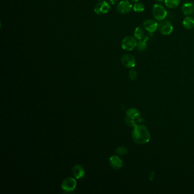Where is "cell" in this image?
Masks as SVG:
<instances>
[{"label": "cell", "mask_w": 194, "mask_h": 194, "mask_svg": "<svg viewBox=\"0 0 194 194\" xmlns=\"http://www.w3.org/2000/svg\"><path fill=\"white\" fill-rule=\"evenodd\" d=\"M132 138L137 144L143 145L150 141V134L146 126L143 125H136L132 131Z\"/></svg>", "instance_id": "cell-1"}, {"label": "cell", "mask_w": 194, "mask_h": 194, "mask_svg": "<svg viewBox=\"0 0 194 194\" xmlns=\"http://www.w3.org/2000/svg\"><path fill=\"white\" fill-rule=\"evenodd\" d=\"M152 12L153 17L158 21L164 20L167 15V11L165 7L160 4H155L153 7Z\"/></svg>", "instance_id": "cell-2"}, {"label": "cell", "mask_w": 194, "mask_h": 194, "mask_svg": "<svg viewBox=\"0 0 194 194\" xmlns=\"http://www.w3.org/2000/svg\"><path fill=\"white\" fill-rule=\"evenodd\" d=\"M136 38L131 36H126L121 42L122 49L126 51H132L137 46Z\"/></svg>", "instance_id": "cell-3"}, {"label": "cell", "mask_w": 194, "mask_h": 194, "mask_svg": "<svg viewBox=\"0 0 194 194\" xmlns=\"http://www.w3.org/2000/svg\"><path fill=\"white\" fill-rule=\"evenodd\" d=\"M158 30L162 35L168 36L173 32V26L169 21L163 20L158 25Z\"/></svg>", "instance_id": "cell-4"}, {"label": "cell", "mask_w": 194, "mask_h": 194, "mask_svg": "<svg viewBox=\"0 0 194 194\" xmlns=\"http://www.w3.org/2000/svg\"><path fill=\"white\" fill-rule=\"evenodd\" d=\"M76 187V180L72 177L66 178L61 183V188L63 190L70 192L74 191Z\"/></svg>", "instance_id": "cell-5"}, {"label": "cell", "mask_w": 194, "mask_h": 194, "mask_svg": "<svg viewBox=\"0 0 194 194\" xmlns=\"http://www.w3.org/2000/svg\"><path fill=\"white\" fill-rule=\"evenodd\" d=\"M133 5L128 0H124L119 2L117 6V11L121 15H126L131 11Z\"/></svg>", "instance_id": "cell-6"}, {"label": "cell", "mask_w": 194, "mask_h": 194, "mask_svg": "<svg viewBox=\"0 0 194 194\" xmlns=\"http://www.w3.org/2000/svg\"><path fill=\"white\" fill-rule=\"evenodd\" d=\"M121 63L126 68H132L136 65V59L131 54H124L121 58Z\"/></svg>", "instance_id": "cell-7"}, {"label": "cell", "mask_w": 194, "mask_h": 194, "mask_svg": "<svg viewBox=\"0 0 194 194\" xmlns=\"http://www.w3.org/2000/svg\"><path fill=\"white\" fill-rule=\"evenodd\" d=\"M111 9L108 2L103 1L98 3L95 7V13L97 15H104L107 13Z\"/></svg>", "instance_id": "cell-8"}, {"label": "cell", "mask_w": 194, "mask_h": 194, "mask_svg": "<svg viewBox=\"0 0 194 194\" xmlns=\"http://www.w3.org/2000/svg\"><path fill=\"white\" fill-rule=\"evenodd\" d=\"M144 29L150 32H154L158 28V23L154 19H147L143 23Z\"/></svg>", "instance_id": "cell-9"}, {"label": "cell", "mask_w": 194, "mask_h": 194, "mask_svg": "<svg viewBox=\"0 0 194 194\" xmlns=\"http://www.w3.org/2000/svg\"><path fill=\"white\" fill-rule=\"evenodd\" d=\"M109 164L113 169L116 170L121 169L124 165L122 159L116 155H112L109 158Z\"/></svg>", "instance_id": "cell-10"}, {"label": "cell", "mask_w": 194, "mask_h": 194, "mask_svg": "<svg viewBox=\"0 0 194 194\" xmlns=\"http://www.w3.org/2000/svg\"><path fill=\"white\" fill-rule=\"evenodd\" d=\"M72 173L76 179L83 178L85 175V170L82 166L76 165L75 166L72 170Z\"/></svg>", "instance_id": "cell-11"}, {"label": "cell", "mask_w": 194, "mask_h": 194, "mask_svg": "<svg viewBox=\"0 0 194 194\" xmlns=\"http://www.w3.org/2000/svg\"><path fill=\"white\" fill-rule=\"evenodd\" d=\"M182 11L185 15L189 16L194 13V4L191 2H187L183 5L182 7Z\"/></svg>", "instance_id": "cell-12"}, {"label": "cell", "mask_w": 194, "mask_h": 194, "mask_svg": "<svg viewBox=\"0 0 194 194\" xmlns=\"http://www.w3.org/2000/svg\"><path fill=\"white\" fill-rule=\"evenodd\" d=\"M126 116L134 120L138 119L140 116V111L136 108H130L126 111Z\"/></svg>", "instance_id": "cell-13"}, {"label": "cell", "mask_w": 194, "mask_h": 194, "mask_svg": "<svg viewBox=\"0 0 194 194\" xmlns=\"http://www.w3.org/2000/svg\"><path fill=\"white\" fill-rule=\"evenodd\" d=\"M149 39V38L146 36H144V38L142 40H139L137 43V50L140 51V52H143L144 51L146 50V49L147 48V43L146 41Z\"/></svg>", "instance_id": "cell-14"}, {"label": "cell", "mask_w": 194, "mask_h": 194, "mask_svg": "<svg viewBox=\"0 0 194 194\" xmlns=\"http://www.w3.org/2000/svg\"><path fill=\"white\" fill-rule=\"evenodd\" d=\"M184 27L187 30H191L194 27V18L188 16L184 18L182 22Z\"/></svg>", "instance_id": "cell-15"}, {"label": "cell", "mask_w": 194, "mask_h": 194, "mask_svg": "<svg viewBox=\"0 0 194 194\" xmlns=\"http://www.w3.org/2000/svg\"><path fill=\"white\" fill-rule=\"evenodd\" d=\"M165 5L170 9H174L178 7L180 2V0H165Z\"/></svg>", "instance_id": "cell-16"}, {"label": "cell", "mask_w": 194, "mask_h": 194, "mask_svg": "<svg viewBox=\"0 0 194 194\" xmlns=\"http://www.w3.org/2000/svg\"><path fill=\"white\" fill-rule=\"evenodd\" d=\"M144 34H145V32H144V29L140 26L137 27L134 32V36L137 40H142L144 38Z\"/></svg>", "instance_id": "cell-17"}, {"label": "cell", "mask_w": 194, "mask_h": 194, "mask_svg": "<svg viewBox=\"0 0 194 194\" xmlns=\"http://www.w3.org/2000/svg\"><path fill=\"white\" fill-rule=\"evenodd\" d=\"M133 10L137 13H141L145 11V6L141 2H137L133 6Z\"/></svg>", "instance_id": "cell-18"}, {"label": "cell", "mask_w": 194, "mask_h": 194, "mask_svg": "<svg viewBox=\"0 0 194 194\" xmlns=\"http://www.w3.org/2000/svg\"><path fill=\"white\" fill-rule=\"evenodd\" d=\"M116 153L120 155H126L128 153V149L124 146H120L116 149Z\"/></svg>", "instance_id": "cell-19"}, {"label": "cell", "mask_w": 194, "mask_h": 194, "mask_svg": "<svg viewBox=\"0 0 194 194\" xmlns=\"http://www.w3.org/2000/svg\"><path fill=\"white\" fill-rule=\"evenodd\" d=\"M125 121L126 125L128 126L134 128V127L136 126V122L134 121V120L133 119H130L128 117H126V118L125 119Z\"/></svg>", "instance_id": "cell-20"}, {"label": "cell", "mask_w": 194, "mask_h": 194, "mask_svg": "<svg viewBox=\"0 0 194 194\" xmlns=\"http://www.w3.org/2000/svg\"><path fill=\"white\" fill-rule=\"evenodd\" d=\"M138 77V73L135 70H131L129 72L130 79L132 80H134L137 78Z\"/></svg>", "instance_id": "cell-21"}, {"label": "cell", "mask_w": 194, "mask_h": 194, "mask_svg": "<svg viewBox=\"0 0 194 194\" xmlns=\"http://www.w3.org/2000/svg\"><path fill=\"white\" fill-rule=\"evenodd\" d=\"M109 2H111V4H112V5H115V4H116L117 2V1H118V0H109Z\"/></svg>", "instance_id": "cell-22"}, {"label": "cell", "mask_w": 194, "mask_h": 194, "mask_svg": "<svg viewBox=\"0 0 194 194\" xmlns=\"http://www.w3.org/2000/svg\"><path fill=\"white\" fill-rule=\"evenodd\" d=\"M132 2H134V3H137V2H138L140 0H130Z\"/></svg>", "instance_id": "cell-23"}, {"label": "cell", "mask_w": 194, "mask_h": 194, "mask_svg": "<svg viewBox=\"0 0 194 194\" xmlns=\"http://www.w3.org/2000/svg\"><path fill=\"white\" fill-rule=\"evenodd\" d=\"M155 1H158V2H162L163 1H165V0H155Z\"/></svg>", "instance_id": "cell-24"}, {"label": "cell", "mask_w": 194, "mask_h": 194, "mask_svg": "<svg viewBox=\"0 0 194 194\" xmlns=\"http://www.w3.org/2000/svg\"><path fill=\"white\" fill-rule=\"evenodd\" d=\"M99 1H103V0H99Z\"/></svg>", "instance_id": "cell-25"}]
</instances>
